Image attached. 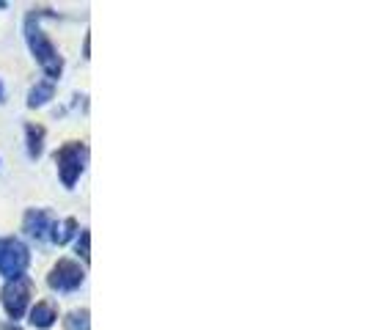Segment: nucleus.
I'll return each mask as SVG.
<instances>
[{
    "label": "nucleus",
    "instance_id": "f257e3e1",
    "mask_svg": "<svg viewBox=\"0 0 366 330\" xmlns=\"http://www.w3.org/2000/svg\"><path fill=\"white\" fill-rule=\"evenodd\" d=\"M47 14V9H34L28 17H25V39H28V47H31V53L34 58L39 61V66L44 69V74L50 77V83L61 77L64 72V58L58 55L55 50V44L47 39V34L41 31V25H39V19Z\"/></svg>",
    "mask_w": 366,
    "mask_h": 330
},
{
    "label": "nucleus",
    "instance_id": "f03ea898",
    "mask_svg": "<svg viewBox=\"0 0 366 330\" xmlns=\"http://www.w3.org/2000/svg\"><path fill=\"white\" fill-rule=\"evenodd\" d=\"M86 163H89V146L83 141H69L55 151V165H58V176L64 187H74L80 174L86 171Z\"/></svg>",
    "mask_w": 366,
    "mask_h": 330
},
{
    "label": "nucleus",
    "instance_id": "7ed1b4c3",
    "mask_svg": "<svg viewBox=\"0 0 366 330\" xmlns=\"http://www.w3.org/2000/svg\"><path fill=\"white\" fill-rule=\"evenodd\" d=\"M34 297V281L28 275H19L14 281H9L0 292V300H3V309L11 319H19L22 314L28 311V303Z\"/></svg>",
    "mask_w": 366,
    "mask_h": 330
},
{
    "label": "nucleus",
    "instance_id": "20e7f679",
    "mask_svg": "<svg viewBox=\"0 0 366 330\" xmlns=\"http://www.w3.org/2000/svg\"><path fill=\"white\" fill-rule=\"evenodd\" d=\"M31 264V254L28 248L14 237L0 239V275H6L9 281H14L19 275H25Z\"/></svg>",
    "mask_w": 366,
    "mask_h": 330
},
{
    "label": "nucleus",
    "instance_id": "39448f33",
    "mask_svg": "<svg viewBox=\"0 0 366 330\" xmlns=\"http://www.w3.org/2000/svg\"><path fill=\"white\" fill-rule=\"evenodd\" d=\"M83 278H86V273H83V267L77 261L61 259L53 270H50V275H47V284H50V289H55V292H74L83 284Z\"/></svg>",
    "mask_w": 366,
    "mask_h": 330
},
{
    "label": "nucleus",
    "instance_id": "423d86ee",
    "mask_svg": "<svg viewBox=\"0 0 366 330\" xmlns=\"http://www.w3.org/2000/svg\"><path fill=\"white\" fill-rule=\"evenodd\" d=\"M22 229L25 234L34 239H47L53 231V215L47 209H28L25 220H22Z\"/></svg>",
    "mask_w": 366,
    "mask_h": 330
},
{
    "label": "nucleus",
    "instance_id": "0eeeda50",
    "mask_svg": "<svg viewBox=\"0 0 366 330\" xmlns=\"http://www.w3.org/2000/svg\"><path fill=\"white\" fill-rule=\"evenodd\" d=\"M58 319V311H55V306L50 300H39L36 306L31 309V325L39 330H47L53 328V322Z\"/></svg>",
    "mask_w": 366,
    "mask_h": 330
},
{
    "label": "nucleus",
    "instance_id": "6e6552de",
    "mask_svg": "<svg viewBox=\"0 0 366 330\" xmlns=\"http://www.w3.org/2000/svg\"><path fill=\"white\" fill-rule=\"evenodd\" d=\"M25 135H28V157L39 160L41 157V149H44V127L41 124H28Z\"/></svg>",
    "mask_w": 366,
    "mask_h": 330
},
{
    "label": "nucleus",
    "instance_id": "1a4fd4ad",
    "mask_svg": "<svg viewBox=\"0 0 366 330\" xmlns=\"http://www.w3.org/2000/svg\"><path fill=\"white\" fill-rule=\"evenodd\" d=\"M53 94H55V83L39 80L36 86L31 89V94H28V105H31V108H39V105H44L47 99H53Z\"/></svg>",
    "mask_w": 366,
    "mask_h": 330
},
{
    "label": "nucleus",
    "instance_id": "9d476101",
    "mask_svg": "<svg viewBox=\"0 0 366 330\" xmlns=\"http://www.w3.org/2000/svg\"><path fill=\"white\" fill-rule=\"evenodd\" d=\"M74 231H77V220H74V218H66V220H61V223H53V242H58V245H66V242L74 237Z\"/></svg>",
    "mask_w": 366,
    "mask_h": 330
},
{
    "label": "nucleus",
    "instance_id": "9b49d317",
    "mask_svg": "<svg viewBox=\"0 0 366 330\" xmlns=\"http://www.w3.org/2000/svg\"><path fill=\"white\" fill-rule=\"evenodd\" d=\"M66 328L69 330H92V325H89V311H86V309L72 311L69 316H66Z\"/></svg>",
    "mask_w": 366,
    "mask_h": 330
},
{
    "label": "nucleus",
    "instance_id": "f8f14e48",
    "mask_svg": "<svg viewBox=\"0 0 366 330\" xmlns=\"http://www.w3.org/2000/svg\"><path fill=\"white\" fill-rule=\"evenodd\" d=\"M77 254L83 256V261H89V259H92V234H89V229H83V231H80V239H77Z\"/></svg>",
    "mask_w": 366,
    "mask_h": 330
},
{
    "label": "nucleus",
    "instance_id": "ddd939ff",
    "mask_svg": "<svg viewBox=\"0 0 366 330\" xmlns=\"http://www.w3.org/2000/svg\"><path fill=\"white\" fill-rule=\"evenodd\" d=\"M3 96H6V91H3V86H0V102H3Z\"/></svg>",
    "mask_w": 366,
    "mask_h": 330
}]
</instances>
